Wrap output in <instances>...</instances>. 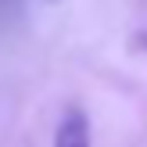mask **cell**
<instances>
[{
	"label": "cell",
	"instance_id": "obj_1",
	"mask_svg": "<svg viewBox=\"0 0 147 147\" xmlns=\"http://www.w3.org/2000/svg\"><path fill=\"white\" fill-rule=\"evenodd\" d=\"M54 147H93L90 144V119L79 104L65 108L54 129Z\"/></svg>",
	"mask_w": 147,
	"mask_h": 147
}]
</instances>
